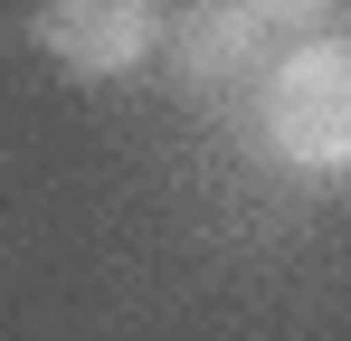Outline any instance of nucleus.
<instances>
[{
  "label": "nucleus",
  "mask_w": 351,
  "mask_h": 341,
  "mask_svg": "<svg viewBox=\"0 0 351 341\" xmlns=\"http://www.w3.org/2000/svg\"><path fill=\"white\" fill-rule=\"evenodd\" d=\"M266 133L304 170H351V48H294L266 95Z\"/></svg>",
  "instance_id": "f257e3e1"
},
{
  "label": "nucleus",
  "mask_w": 351,
  "mask_h": 341,
  "mask_svg": "<svg viewBox=\"0 0 351 341\" xmlns=\"http://www.w3.org/2000/svg\"><path fill=\"white\" fill-rule=\"evenodd\" d=\"M29 38L76 76H133L162 48V19H152V0H48L29 19Z\"/></svg>",
  "instance_id": "f03ea898"
},
{
  "label": "nucleus",
  "mask_w": 351,
  "mask_h": 341,
  "mask_svg": "<svg viewBox=\"0 0 351 341\" xmlns=\"http://www.w3.org/2000/svg\"><path fill=\"white\" fill-rule=\"evenodd\" d=\"M247 10H256V19H285V29H304V19H323L332 0H247Z\"/></svg>",
  "instance_id": "20e7f679"
},
{
  "label": "nucleus",
  "mask_w": 351,
  "mask_h": 341,
  "mask_svg": "<svg viewBox=\"0 0 351 341\" xmlns=\"http://www.w3.org/2000/svg\"><path fill=\"white\" fill-rule=\"evenodd\" d=\"M256 10L247 0H190L171 19V76L180 86H219V76H237L247 57H256Z\"/></svg>",
  "instance_id": "7ed1b4c3"
}]
</instances>
